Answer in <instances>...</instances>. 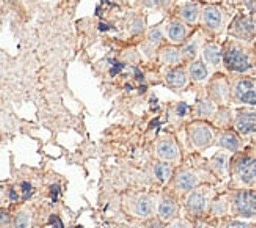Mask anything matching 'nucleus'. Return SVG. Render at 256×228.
Listing matches in <instances>:
<instances>
[{"instance_id":"obj_1","label":"nucleus","mask_w":256,"mask_h":228,"mask_svg":"<svg viewBox=\"0 0 256 228\" xmlns=\"http://www.w3.org/2000/svg\"><path fill=\"white\" fill-rule=\"evenodd\" d=\"M210 178H216L209 170V165H182L174 170L172 187L176 195H186L203 184H209Z\"/></svg>"},{"instance_id":"obj_2","label":"nucleus","mask_w":256,"mask_h":228,"mask_svg":"<svg viewBox=\"0 0 256 228\" xmlns=\"http://www.w3.org/2000/svg\"><path fill=\"white\" fill-rule=\"evenodd\" d=\"M224 66L234 74H252L256 66V57L239 40H228L224 44Z\"/></svg>"},{"instance_id":"obj_3","label":"nucleus","mask_w":256,"mask_h":228,"mask_svg":"<svg viewBox=\"0 0 256 228\" xmlns=\"http://www.w3.org/2000/svg\"><path fill=\"white\" fill-rule=\"evenodd\" d=\"M230 178L234 189L253 187L256 182V151H239L232 156Z\"/></svg>"},{"instance_id":"obj_4","label":"nucleus","mask_w":256,"mask_h":228,"mask_svg":"<svg viewBox=\"0 0 256 228\" xmlns=\"http://www.w3.org/2000/svg\"><path fill=\"white\" fill-rule=\"evenodd\" d=\"M217 195L212 184H203L190 192H187L184 197V211L190 220H200L208 217L209 206L214 197Z\"/></svg>"},{"instance_id":"obj_5","label":"nucleus","mask_w":256,"mask_h":228,"mask_svg":"<svg viewBox=\"0 0 256 228\" xmlns=\"http://www.w3.org/2000/svg\"><path fill=\"white\" fill-rule=\"evenodd\" d=\"M231 217L256 220V189L244 187L230 192Z\"/></svg>"},{"instance_id":"obj_6","label":"nucleus","mask_w":256,"mask_h":228,"mask_svg":"<svg viewBox=\"0 0 256 228\" xmlns=\"http://www.w3.org/2000/svg\"><path fill=\"white\" fill-rule=\"evenodd\" d=\"M187 139L196 151H204L216 143V129L204 120L192 121L187 126Z\"/></svg>"},{"instance_id":"obj_7","label":"nucleus","mask_w":256,"mask_h":228,"mask_svg":"<svg viewBox=\"0 0 256 228\" xmlns=\"http://www.w3.org/2000/svg\"><path fill=\"white\" fill-rule=\"evenodd\" d=\"M231 99L247 107H256V79L239 77L231 85Z\"/></svg>"},{"instance_id":"obj_8","label":"nucleus","mask_w":256,"mask_h":228,"mask_svg":"<svg viewBox=\"0 0 256 228\" xmlns=\"http://www.w3.org/2000/svg\"><path fill=\"white\" fill-rule=\"evenodd\" d=\"M202 22L208 32L220 33L228 22L226 10L217 4H206L202 10Z\"/></svg>"},{"instance_id":"obj_9","label":"nucleus","mask_w":256,"mask_h":228,"mask_svg":"<svg viewBox=\"0 0 256 228\" xmlns=\"http://www.w3.org/2000/svg\"><path fill=\"white\" fill-rule=\"evenodd\" d=\"M129 212L140 220H148L158 214V200L151 193H137L129 203Z\"/></svg>"},{"instance_id":"obj_10","label":"nucleus","mask_w":256,"mask_h":228,"mask_svg":"<svg viewBox=\"0 0 256 228\" xmlns=\"http://www.w3.org/2000/svg\"><path fill=\"white\" fill-rule=\"evenodd\" d=\"M208 98L212 99L216 104L226 106L231 101V85L226 76L216 74L208 84Z\"/></svg>"},{"instance_id":"obj_11","label":"nucleus","mask_w":256,"mask_h":228,"mask_svg":"<svg viewBox=\"0 0 256 228\" xmlns=\"http://www.w3.org/2000/svg\"><path fill=\"white\" fill-rule=\"evenodd\" d=\"M230 35L239 41H253L256 35V24L250 15H238L230 26Z\"/></svg>"},{"instance_id":"obj_12","label":"nucleus","mask_w":256,"mask_h":228,"mask_svg":"<svg viewBox=\"0 0 256 228\" xmlns=\"http://www.w3.org/2000/svg\"><path fill=\"white\" fill-rule=\"evenodd\" d=\"M156 157H158L159 161L170 162V164L180 162L181 150H180V145H178V142L174 140V137L165 135L158 143H156Z\"/></svg>"},{"instance_id":"obj_13","label":"nucleus","mask_w":256,"mask_h":228,"mask_svg":"<svg viewBox=\"0 0 256 228\" xmlns=\"http://www.w3.org/2000/svg\"><path fill=\"white\" fill-rule=\"evenodd\" d=\"M232 128L244 137L253 135L256 132V110L250 107L236 110L234 120H232Z\"/></svg>"},{"instance_id":"obj_14","label":"nucleus","mask_w":256,"mask_h":228,"mask_svg":"<svg viewBox=\"0 0 256 228\" xmlns=\"http://www.w3.org/2000/svg\"><path fill=\"white\" fill-rule=\"evenodd\" d=\"M158 217L165 223L180 217V203H178L174 192L162 193V197L159 198L158 203Z\"/></svg>"},{"instance_id":"obj_15","label":"nucleus","mask_w":256,"mask_h":228,"mask_svg":"<svg viewBox=\"0 0 256 228\" xmlns=\"http://www.w3.org/2000/svg\"><path fill=\"white\" fill-rule=\"evenodd\" d=\"M216 145L231 154L242 151V135L236 129H220L216 134Z\"/></svg>"},{"instance_id":"obj_16","label":"nucleus","mask_w":256,"mask_h":228,"mask_svg":"<svg viewBox=\"0 0 256 228\" xmlns=\"http://www.w3.org/2000/svg\"><path fill=\"white\" fill-rule=\"evenodd\" d=\"M231 153L222 150L209 159V170L218 179H228L231 176Z\"/></svg>"},{"instance_id":"obj_17","label":"nucleus","mask_w":256,"mask_h":228,"mask_svg":"<svg viewBox=\"0 0 256 228\" xmlns=\"http://www.w3.org/2000/svg\"><path fill=\"white\" fill-rule=\"evenodd\" d=\"M165 35L172 43L174 44H184L190 35V29L186 24V22L180 18H173L166 22L165 27Z\"/></svg>"},{"instance_id":"obj_18","label":"nucleus","mask_w":256,"mask_h":228,"mask_svg":"<svg viewBox=\"0 0 256 228\" xmlns=\"http://www.w3.org/2000/svg\"><path fill=\"white\" fill-rule=\"evenodd\" d=\"M231 215V203H230V193H220L216 195L212 203L209 206L208 217L214 220H224Z\"/></svg>"},{"instance_id":"obj_19","label":"nucleus","mask_w":256,"mask_h":228,"mask_svg":"<svg viewBox=\"0 0 256 228\" xmlns=\"http://www.w3.org/2000/svg\"><path fill=\"white\" fill-rule=\"evenodd\" d=\"M203 62L209 68H220L224 65V46L216 43V41H208L203 46Z\"/></svg>"},{"instance_id":"obj_20","label":"nucleus","mask_w":256,"mask_h":228,"mask_svg":"<svg viewBox=\"0 0 256 228\" xmlns=\"http://www.w3.org/2000/svg\"><path fill=\"white\" fill-rule=\"evenodd\" d=\"M188 71L184 66H173L172 70L166 71L165 74V82L168 87L174 90H181L188 85Z\"/></svg>"},{"instance_id":"obj_21","label":"nucleus","mask_w":256,"mask_h":228,"mask_svg":"<svg viewBox=\"0 0 256 228\" xmlns=\"http://www.w3.org/2000/svg\"><path fill=\"white\" fill-rule=\"evenodd\" d=\"M174 175V168L170 162L156 161L152 164V178L159 186H166L172 182V178Z\"/></svg>"},{"instance_id":"obj_22","label":"nucleus","mask_w":256,"mask_h":228,"mask_svg":"<svg viewBox=\"0 0 256 228\" xmlns=\"http://www.w3.org/2000/svg\"><path fill=\"white\" fill-rule=\"evenodd\" d=\"M202 10L203 7L198 2H188L180 8V19H182L187 26H195L202 19Z\"/></svg>"},{"instance_id":"obj_23","label":"nucleus","mask_w":256,"mask_h":228,"mask_svg":"<svg viewBox=\"0 0 256 228\" xmlns=\"http://www.w3.org/2000/svg\"><path fill=\"white\" fill-rule=\"evenodd\" d=\"M188 77L195 84H206L209 81V66L203 60H194L187 68Z\"/></svg>"},{"instance_id":"obj_24","label":"nucleus","mask_w":256,"mask_h":228,"mask_svg":"<svg viewBox=\"0 0 256 228\" xmlns=\"http://www.w3.org/2000/svg\"><path fill=\"white\" fill-rule=\"evenodd\" d=\"M203 40H202V35L198 37H194L184 43V46L181 48V54H182V60H187V62H194L196 60L198 54L203 51Z\"/></svg>"},{"instance_id":"obj_25","label":"nucleus","mask_w":256,"mask_h":228,"mask_svg":"<svg viewBox=\"0 0 256 228\" xmlns=\"http://www.w3.org/2000/svg\"><path fill=\"white\" fill-rule=\"evenodd\" d=\"M217 110H218V106L212 99L203 98V99H200L196 102V106H195V117L198 120H204V121L206 120H212L216 117Z\"/></svg>"},{"instance_id":"obj_26","label":"nucleus","mask_w":256,"mask_h":228,"mask_svg":"<svg viewBox=\"0 0 256 228\" xmlns=\"http://www.w3.org/2000/svg\"><path fill=\"white\" fill-rule=\"evenodd\" d=\"M160 60L164 62V65H168L172 68L181 65V62H182L181 49H178L176 46H166V48H164L160 52Z\"/></svg>"},{"instance_id":"obj_27","label":"nucleus","mask_w":256,"mask_h":228,"mask_svg":"<svg viewBox=\"0 0 256 228\" xmlns=\"http://www.w3.org/2000/svg\"><path fill=\"white\" fill-rule=\"evenodd\" d=\"M216 126H218L220 129H228L231 124H232V120H234V115H232V112L226 107V106H222L218 107L216 117L212 118Z\"/></svg>"},{"instance_id":"obj_28","label":"nucleus","mask_w":256,"mask_h":228,"mask_svg":"<svg viewBox=\"0 0 256 228\" xmlns=\"http://www.w3.org/2000/svg\"><path fill=\"white\" fill-rule=\"evenodd\" d=\"M220 228H256L254 223H248L240 219H224L220 220Z\"/></svg>"},{"instance_id":"obj_29","label":"nucleus","mask_w":256,"mask_h":228,"mask_svg":"<svg viewBox=\"0 0 256 228\" xmlns=\"http://www.w3.org/2000/svg\"><path fill=\"white\" fill-rule=\"evenodd\" d=\"M32 217L27 211H20L14 215L13 219V228H30Z\"/></svg>"},{"instance_id":"obj_30","label":"nucleus","mask_w":256,"mask_h":228,"mask_svg":"<svg viewBox=\"0 0 256 228\" xmlns=\"http://www.w3.org/2000/svg\"><path fill=\"white\" fill-rule=\"evenodd\" d=\"M166 228H195V222L188 217H176L166 223Z\"/></svg>"},{"instance_id":"obj_31","label":"nucleus","mask_w":256,"mask_h":228,"mask_svg":"<svg viewBox=\"0 0 256 228\" xmlns=\"http://www.w3.org/2000/svg\"><path fill=\"white\" fill-rule=\"evenodd\" d=\"M218 222L220 220H214V219L204 217V219L195 220V228H220Z\"/></svg>"},{"instance_id":"obj_32","label":"nucleus","mask_w":256,"mask_h":228,"mask_svg":"<svg viewBox=\"0 0 256 228\" xmlns=\"http://www.w3.org/2000/svg\"><path fill=\"white\" fill-rule=\"evenodd\" d=\"M148 41L152 46H159L162 43V32L159 30V27H154V29L150 30V33H148Z\"/></svg>"},{"instance_id":"obj_33","label":"nucleus","mask_w":256,"mask_h":228,"mask_svg":"<svg viewBox=\"0 0 256 228\" xmlns=\"http://www.w3.org/2000/svg\"><path fill=\"white\" fill-rule=\"evenodd\" d=\"M142 228H166V223L162 222L159 217H151L142 223Z\"/></svg>"},{"instance_id":"obj_34","label":"nucleus","mask_w":256,"mask_h":228,"mask_svg":"<svg viewBox=\"0 0 256 228\" xmlns=\"http://www.w3.org/2000/svg\"><path fill=\"white\" fill-rule=\"evenodd\" d=\"M188 112H190V107H188L186 102H180V104H176L174 107V115L178 118H186L188 115Z\"/></svg>"},{"instance_id":"obj_35","label":"nucleus","mask_w":256,"mask_h":228,"mask_svg":"<svg viewBox=\"0 0 256 228\" xmlns=\"http://www.w3.org/2000/svg\"><path fill=\"white\" fill-rule=\"evenodd\" d=\"M10 212L5 211V209H0V228H6L10 225Z\"/></svg>"},{"instance_id":"obj_36","label":"nucleus","mask_w":256,"mask_h":228,"mask_svg":"<svg viewBox=\"0 0 256 228\" xmlns=\"http://www.w3.org/2000/svg\"><path fill=\"white\" fill-rule=\"evenodd\" d=\"M143 5H146L150 8H158V7H162L165 0H142Z\"/></svg>"},{"instance_id":"obj_37","label":"nucleus","mask_w":256,"mask_h":228,"mask_svg":"<svg viewBox=\"0 0 256 228\" xmlns=\"http://www.w3.org/2000/svg\"><path fill=\"white\" fill-rule=\"evenodd\" d=\"M242 2H244V4H246V5H247V7H248L250 10H252V8L254 7V4H253V0H242Z\"/></svg>"},{"instance_id":"obj_38","label":"nucleus","mask_w":256,"mask_h":228,"mask_svg":"<svg viewBox=\"0 0 256 228\" xmlns=\"http://www.w3.org/2000/svg\"><path fill=\"white\" fill-rule=\"evenodd\" d=\"M253 135H254V143H256V132H254V134H253Z\"/></svg>"}]
</instances>
